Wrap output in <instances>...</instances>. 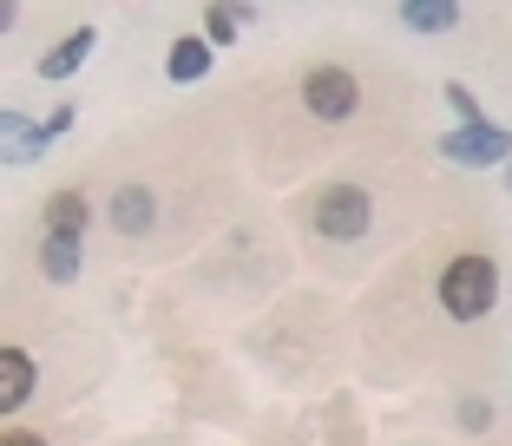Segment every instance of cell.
<instances>
[{
	"mask_svg": "<svg viewBox=\"0 0 512 446\" xmlns=\"http://www.w3.org/2000/svg\"><path fill=\"white\" fill-rule=\"evenodd\" d=\"M14 20H20V7H0V33H14Z\"/></svg>",
	"mask_w": 512,
	"mask_h": 446,
	"instance_id": "18",
	"label": "cell"
},
{
	"mask_svg": "<svg viewBox=\"0 0 512 446\" xmlns=\"http://www.w3.org/2000/svg\"><path fill=\"white\" fill-rule=\"evenodd\" d=\"M0 446H46V440H40V433H20V427H7V433H0Z\"/></svg>",
	"mask_w": 512,
	"mask_h": 446,
	"instance_id": "17",
	"label": "cell"
},
{
	"mask_svg": "<svg viewBox=\"0 0 512 446\" xmlns=\"http://www.w3.org/2000/svg\"><path fill=\"white\" fill-rule=\"evenodd\" d=\"M440 151H447L453 164H486V171H493V164H506V151H512V138L499 132V125H460V132H447L440 138Z\"/></svg>",
	"mask_w": 512,
	"mask_h": 446,
	"instance_id": "4",
	"label": "cell"
},
{
	"mask_svg": "<svg viewBox=\"0 0 512 446\" xmlns=\"http://www.w3.org/2000/svg\"><path fill=\"white\" fill-rule=\"evenodd\" d=\"M460 420H467V427H486V420H493V407H480V401H467V407H460Z\"/></svg>",
	"mask_w": 512,
	"mask_h": 446,
	"instance_id": "16",
	"label": "cell"
},
{
	"mask_svg": "<svg viewBox=\"0 0 512 446\" xmlns=\"http://www.w3.org/2000/svg\"><path fill=\"white\" fill-rule=\"evenodd\" d=\"M46 230H53V237H79V230H86V197L79 191L46 197Z\"/></svg>",
	"mask_w": 512,
	"mask_h": 446,
	"instance_id": "11",
	"label": "cell"
},
{
	"mask_svg": "<svg viewBox=\"0 0 512 446\" xmlns=\"http://www.w3.org/2000/svg\"><path fill=\"white\" fill-rule=\"evenodd\" d=\"M211 60H217V53L204 40H178V46H171V60H165V73L178 79V86H191V79L211 73Z\"/></svg>",
	"mask_w": 512,
	"mask_h": 446,
	"instance_id": "10",
	"label": "cell"
},
{
	"mask_svg": "<svg viewBox=\"0 0 512 446\" xmlns=\"http://www.w3.org/2000/svg\"><path fill=\"white\" fill-rule=\"evenodd\" d=\"M46 145H53V138H46L33 119H20V112H0V164H33Z\"/></svg>",
	"mask_w": 512,
	"mask_h": 446,
	"instance_id": "5",
	"label": "cell"
},
{
	"mask_svg": "<svg viewBox=\"0 0 512 446\" xmlns=\"http://www.w3.org/2000/svg\"><path fill=\"white\" fill-rule=\"evenodd\" d=\"M66 125H73V105H53V119H46V125H40V132H46V138H60V132H66Z\"/></svg>",
	"mask_w": 512,
	"mask_h": 446,
	"instance_id": "15",
	"label": "cell"
},
{
	"mask_svg": "<svg viewBox=\"0 0 512 446\" xmlns=\"http://www.w3.org/2000/svg\"><path fill=\"white\" fill-rule=\"evenodd\" d=\"M368 223H375V204H368L362 184H329V191L316 197V230H322V237L355 243Z\"/></svg>",
	"mask_w": 512,
	"mask_h": 446,
	"instance_id": "2",
	"label": "cell"
},
{
	"mask_svg": "<svg viewBox=\"0 0 512 446\" xmlns=\"http://www.w3.org/2000/svg\"><path fill=\"white\" fill-rule=\"evenodd\" d=\"M401 20L414 33H447L453 20H460V7H453V0H414V7H401Z\"/></svg>",
	"mask_w": 512,
	"mask_h": 446,
	"instance_id": "12",
	"label": "cell"
},
{
	"mask_svg": "<svg viewBox=\"0 0 512 446\" xmlns=\"http://www.w3.org/2000/svg\"><path fill=\"white\" fill-rule=\"evenodd\" d=\"M447 105L460 112V125H480V99H473L467 86H447Z\"/></svg>",
	"mask_w": 512,
	"mask_h": 446,
	"instance_id": "14",
	"label": "cell"
},
{
	"mask_svg": "<svg viewBox=\"0 0 512 446\" xmlns=\"http://www.w3.org/2000/svg\"><path fill=\"white\" fill-rule=\"evenodd\" d=\"M92 46H99V33H92V27L66 33V40H60V46H53V53L40 60V79H73L79 66H86V53H92Z\"/></svg>",
	"mask_w": 512,
	"mask_h": 446,
	"instance_id": "8",
	"label": "cell"
},
{
	"mask_svg": "<svg viewBox=\"0 0 512 446\" xmlns=\"http://www.w3.org/2000/svg\"><path fill=\"white\" fill-rule=\"evenodd\" d=\"M151 223H158V197H151L145 184H125V191L112 197V230H125V237H145Z\"/></svg>",
	"mask_w": 512,
	"mask_h": 446,
	"instance_id": "7",
	"label": "cell"
},
{
	"mask_svg": "<svg viewBox=\"0 0 512 446\" xmlns=\"http://www.w3.org/2000/svg\"><path fill=\"white\" fill-rule=\"evenodd\" d=\"M499 296V269L493 256H453L447 276H440V302H447L453 322H480Z\"/></svg>",
	"mask_w": 512,
	"mask_h": 446,
	"instance_id": "1",
	"label": "cell"
},
{
	"mask_svg": "<svg viewBox=\"0 0 512 446\" xmlns=\"http://www.w3.org/2000/svg\"><path fill=\"white\" fill-rule=\"evenodd\" d=\"M237 27H243V7H211V14H204V46H230L237 40Z\"/></svg>",
	"mask_w": 512,
	"mask_h": 446,
	"instance_id": "13",
	"label": "cell"
},
{
	"mask_svg": "<svg viewBox=\"0 0 512 446\" xmlns=\"http://www.w3.org/2000/svg\"><path fill=\"white\" fill-rule=\"evenodd\" d=\"M302 105H309L316 119H348V112L362 105V86H355V73H342V66H316V73L302 79Z\"/></svg>",
	"mask_w": 512,
	"mask_h": 446,
	"instance_id": "3",
	"label": "cell"
},
{
	"mask_svg": "<svg viewBox=\"0 0 512 446\" xmlns=\"http://www.w3.org/2000/svg\"><path fill=\"white\" fill-rule=\"evenodd\" d=\"M33 394V355L27 348H0V414H20Z\"/></svg>",
	"mask_w": 512,
	"mask_h": 446,
	"instance_id": "6",
	"label": "cell"
},
{
	"mask_svg": "<svg viewBox=\"0 0 512 446\" xmlns=\"http://www.w3.org/2000/svg\"><path fill=\"white\" fill-rule=\"evenodd\" d=\"M40 276H46V283H79V237H53V230H46Z\"/></svg>",
	"mask_w": 512,
	"mask_h": 446,
	"instance_id": "9",
	"label": "cell"
}]
</instances>
